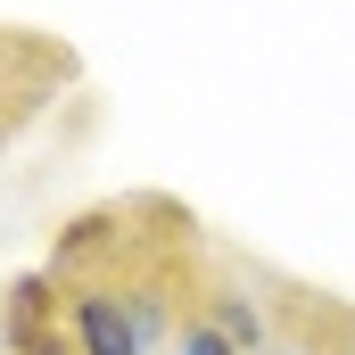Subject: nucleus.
I'll list each match as a JSON object with an SVG mask.
<instances>
[{
  "label": "nucleus",
  "mask_w": 355,
  "mask_h": 355,
  "mask_svg": "<svg viewBox=\"0 0 355 355\" xmlns=\"http://www.w3.org/2000/svg\"><path fill=\"white\" fill-rule=\"evenodd\" d=\"M67 289H107L141 347L174 355L182 322L198 314L207 297V272H215V232L198 223V207L174 190H116V198H91L75 207L58 232H50V257Z\"/></svg>",
  "instance_id": "f257e3e1"
},
{
  "label": "nucleus",
  "mask_w": 355,
  "mask_h": 355,
  "mask_svg": "<svg viewBox=\"0 0 355 355\" xmlns=\"http://www.w3.org/2000/svg\"><path fill=\"white\" fill-rule=\"evenodd\" d=\"M83 83V50L50 25H8L0 17V157Z\"/></svg>",
  "instance_id": "f03ea898"
},
{
  "label": "nucleus",
  "mask_w": 355,
  "mask_h": 355,
  "mask_svg": "<svg viewBox=\"0 0 355 355\" xmlns=\"http://www.w3.org/2000/svg\"><path fill=\"white\" fill-rule=\"evenodd\" d=\"M248 281L265 297L272 355H355V297L306 281V272H281L265 257H248Z\"/></svg>",
  "instance_id": "7ed1b4c3"
},
{
  "label": "nucleus",
  "mask_w": 355,
  "mask_h": 355,
  "mask_svg": "<svg viewBox=\"0 0 355 355\" xmlns=\"http://www.w3.org/2000/svg\"><path fill=\"white\" fill-rule=\"evenodd\" d=\"M0 355H83L75 314H67V289H58L50 265L0 281Z\"/></svg>",
  "instance_id": "20e7f679"
},
{
  "label": "nucleus",
  "mask_w": 355,
  "mask_h": 355,
  "mask_svg": "<svg viewBox=\"0 0 355 355\" xmlns=\"http://www.w3.org/2000/svg\"><path fill=\"white\" fill-rule=\"evenodd\" d=\"M58 289H67V281H58ZM67 314H75L83 355H149V347H141V331H132V314H124L107 289H67Z\"/></svg>",
  "instance_id": "39448f33"
},
{
  "label": "nucleus",
  "mask_w": 355,
  "mask_h": 355,
  "mask_svg": "<svg viewBox=\"0 0 355 355\" xmlns=\"http://www.w3.org/2000/svg\"><path fill=\"white\" fill-rule=\"evenodd\" d=\"M174 355H240V339H232V331L215 322V306L198 297V314L182 322V339H174Z\"/></svg>",
  "instance_id": "423d86ee"
}]
</instances>
